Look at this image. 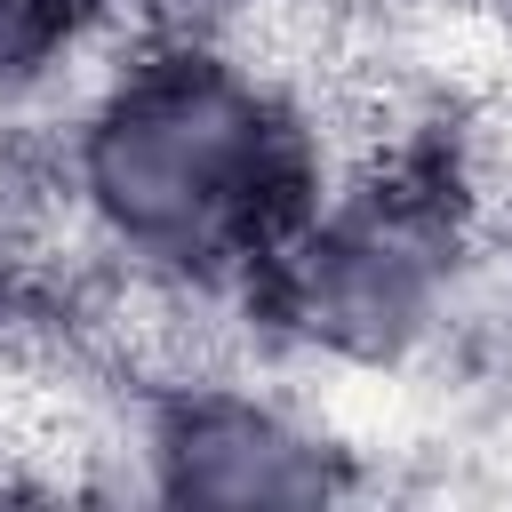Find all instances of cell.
<instances>
[{
	"mask_svg": "<svg viewBox=\"0 0 512 512\" xmlns=\"http://www.w3.org/2000/svg\"><path fill=\"white\" fill-rule=\"evenodd\" d=\"M56 176L112 264L240 288L320 184L304 112L216 56L200 32L152 40L64 128Z\"/></svg>",
	"mask_w": 512,
	"mask_h": 512,
	"instance_id": "obj_1",
	"label": "cell"
},
{
	"mask_svg": "<svg viewBox=\"0 0 512 512\" xmlns=\"http://www.w3.org/2000/svg\"><path fill=\"white\" fill-rule=\"evenodd\" d=\"M352 488H368L360 456L296 384H264L256 368H240L144 400V496L288 512L336 504Z\"/></svg>",
	"mask_w": 512,
	"mask_h": 512,
	"instance_id": "obj_2",
	"label": "cell"
},
{
	"mask_svg": "<svg viewBox=\"0 0 512 512\" xmlns=\"http://www.w3.org/2000/svg\"><path fill=\"white\" fill-rule=\"evenodd\" d=\"M96 0H0V112L24 104V88L48 72V56L80 32Z\"/></svg>",
	"mask_w": 512,
	"mask_h": 512,
	"instance_id": "obj_3",
	"label": "cell"
}]
</instances>
